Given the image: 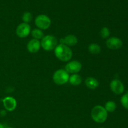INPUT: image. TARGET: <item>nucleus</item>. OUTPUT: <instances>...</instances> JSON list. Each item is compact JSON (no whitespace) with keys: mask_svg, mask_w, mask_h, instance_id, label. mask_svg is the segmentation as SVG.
I'll return each mask as SVG.
<instances>
[{"mask_svg":"<svg viewBox=\"0 0 128 128\" xmlns=\"http://www.w3.org/2000/svg\"><path fill=\"white\" fill-rule=\"evenodd\" d=\"M56 57L62 62H68L72 57V51L70 47L62 44H58L54 50Z\"/></svg>","mask_w":128,"mask_h":128,"instance_id":"obj_1","label":"nucleus"},{"mask_svg":"<svg viewBox=\"0 0 128 128\" xmlns=\"http://www.w3.org/2000/svg\"><path fill=\"white\" fill-rule=\"evenodd\" d=\"M108 117V112L102 106H96L91 111V118L94 122L102 124L106 122Z\"/></svg>","mask_w":128,"mask_h":128,"instance_id":"obj_2","label":"nucleus"},{"mask_svg":"<svg viewBox=\"0 0 128 128\" xmlns=\"http://www.w3.org/2000/svg\"><path fill=\"white\" fill-rule=\"evenodd\" d=\"M41 46L45 51H51L58 46V40L56 37L51 35L45 36L41 40Z\"/></svg>","mask_w":128,"mask_h":128,"instance_id":"obj_3","label":"nucleus"},{"mask_svg":"<svg viewBox=\"0 0 128 128\" xmlns=\"http://www.w3.org/2000/svg\"><path fill=\"white\" fill-rule=\"evenodd\" d=\"M52 79H53L54 82L56 84L61 86V85L65 84L68 82L70 75L66 70L61 69L56 71L54 73Z\"/></svg>","mask_w":128,"mask_h":128,"instance_id":"obj_4","label":"nucleus"},{"mask_svg":"<svg viewBox=\"0 0 128 128\" xmlns=\"http://www.w3.org/2000/svg\"><path fill=\"white\" fill-rule=\"evenodd\" d=\"M35 24L38 29L41 30H46L51 24V19L45 14H40L35 19Z\"/></svg>","mask_w":128,"mask_h":128,"instance_id":"obj_5","label":"nucleus"},{"mask_svg":"<svg viewBox=\"0 0 128 128\" xmlns=\"http://www.w3.org/2000/svg\"><path fill=\"white\" fill-rule=\"evenodd\" d=\"M16 32L19 38H24L28 36L31 32V26L29 24L22 22L18 26Z\"/></svg>","mask_w":128,"mask_h":128,"instance_id":"obj_6","label":"nucleus"},{"mask_svg":"<svg viewBox=\"0 0 128 128\" xmlns=\"http://www.w3.org/2000/svg\"><path fill=\"white\" fill-rule=\"evenodd\" d=\"M111 90L116 95H120L123 94L124 91V86L120 80L115 79L110 83Z\"/></svg>","mask_w":128,"mask_h":128,"instance_id":"obj_7","label":"nucleus"},{"mask_svg":"<svg viewBox=\"0 0 128 128\" xmlns=\"http://www.w3.org/2000/svg\"><path fill=\"white\" fill-rule=\"evenodd\" d=\"M106 46L111 50H118L121 48L123 45L122 41L117 37H112L106 41Z\"/></svg>","mask_w":128,"mask_h":128,"instance_id":"obj_8","label":"nucleus"},{"mask_svg":"<svg viewBox=\"0 0 128 128\" xmlns=\"http://www.w3.org/2000/svg\"><path fill=\"white\" fill-rule=\"evenodd\" d=\"M82 69V64L78 61H72L69 62L65 66V70L68 73L77 74L80 72Z\"/></svg>","mask_w":128,"mask_h":128,"instance_id":"obj_9","label":"nucleus"},{"mask_svg":"<svg viewBox=\"0 0 128 128\" xmlns=\"http://www.w3.org/2000/svg\"><path fill=\"white\" fill-rule=\"evenodd\" d=\"M2 103L5 110L10 112L14 111L17 107V102L16 100L14 98L10 96L4 98L2 100Z\"/></svg>","mask_w":128,"mask_h":128,"instance_id":"obj_10","label":"nucleus"},{"mask_svg":"<svg viewBox=\"0 0 128 128\" xmlns=\"http://www.w3.org/2000/svg\"><path fill=\"white\" fill-rule=\"evenodd\" d=\"M78 42V40L77 37L74 35L70 34L68 36H66L64 38L61 39L60 40V44H62L68 47H71V46H74Z\"/></svg>","mask_w":128,"mask_h":128,"instance_id":"obj_11","label":"nucleus"},{"mask_svg":"<svg viewBox=\"0 0 128 128\" xmlns=\"http://www.w3.org/2000/svg\"><path fill=\"white\" fill-rule=\"evenodd\" d=\"M41 42L39 40L32 39L28 43L27 50L31 53H36L41 48Z\"/></svg>","mask_w":128,"mask_h":128,"instance_id":"obj_12","label":"nucleus"},{"mask_svg":"<svg viewBox=\"0 0 128 128\" xmlns=\"http://www.w3.org/2000/svg\"><path fill=\"white\" fill-rule=\"evenodd\" d=\"M85 84L90 90H94L99 87L100 82L96 78L90 77L86 79L85 81Z\"/></svg>","mask_w":128,"mask_h":128,"instance_id":"obj_13","label":"nucleus"},{"mask_svg":"<svg viewBox=\"0 0 128 128\" xmlns=\"http://www.w3.org/2000/svg\"><path fill=\"white\" fill-rule=\"evenodd\" d=\"M69 82L71 85L74 86H79L82 82V78L78 74H74L72 76H70Z\"/></svg>","mask_w":128,"mask_h":128,"instance_id":"obj_14","label":"nucleus"},{"mask_svg":"<svg viewBox=\"0 0 128 128\" xmlns=\"http://www.w3.org/2000/svg\"><path fill=\"white\" fill-rule=\"evenodd\" d=\"M88 50L92 54H98L101 52V46L96 43H92L89 46Z\"/></svg>","mask_w":128,"mask_h":128,"instance_id":"obj_15","label":"nucleus"},{"mask_svg":"<svg viewBox=\"0 0 128 128\" xmlns=\"http://www.w3.org/2000/svg\"><path fill=\"white\" fill-rule=\"evenodd\" d=\"M116 108H117L116 104L112 101H108L104 106L105 110L108 112H113L114 111H116Z\"/></svg>","mask_w":128,"mask_h":128,"instance_id":"obj_16","label":"nucleus"},{"mask_svg":"<svg viewBox=\"0 0 128 128\" xmlns=\"http://www.w3.org/2000/svg\"><path fill=\"white\" fill-rule=\"evenodd\" d=\"M31 35L34 39L37 40H42L44 38V33L42 31V30H40V29H34L31 31Z\"/></svg>","mask_w":128,"mask_h":128,"instance_id":"obj_17","label":"nucleus"},{"mask_svg":"<svg viewBox=\"0 0 128 128\" xmlns=\"http://www.w3.org/2000/svg\"><path fill=\"white\" fill-rule=\"evenodd\" d=\"M22 20L24 23H30L32 20V15L31 12H26L23 14L22 16Z\"/></svg>","mask_w":128,"mask_h":128,"instance_id":"obj_18","label":"nucleus"},{"mask_svg":"<svg viewBox=\"0 0 128 128\" xmlns=\"http://www.w3.org/2000/svg\"><path fill=\"white\" fill-rule=\"evenodd\" d=\"M100 35L101 38L103 39H108L110 36V31L109 28L106 27H104L101 29L100 31Z\"/></svg>","mask_w":128,"mask_h":128,"instance_id":"obj_19","label":"nucleus"},{"mask_svg":"<svg viewBox=\"0 0 128 128\" xmlns=\"http://www.w3.org/2000/svg\"><path fill=\"white\" fill-rule=\"evenodd\" d=\"M121 103L126 110H128V92L122 95L121 98Z\"/></svg>","mask_w":128,"mask_h":128,"instance_id":"obj_20","label":"nucleus"},{"mask_svg":"<svg viewBox=\"0 0 128 128\" xmlns=\"http://www.w3.org/2000/svg\"><path fill=\"white\" fill-rule=\"evenodd\" d=\"M0 128H5L4 126L1 123H0Z\"/></svg>","mask_w":128,"mask_h":128,"instance_id":"obj_21","label":"nucleus"},{"mask_svg":"<svg viewBox=\"0 0 128 128\" xmlns=\"http://www.w3.org/2000/svg\"><path fill=\"white\" fill-rule=\"evenodd\" d=\"M12 128V127H8V128Z\"/></svg>","mask_w":128,"mask_h":128,"instance_id":"obj_22","label":"nucleus"},{"mask_svg":"<svg viewBox=\"0 0 128 128\" xmlns=\"http://www.w3.org/2000/svg\"></svg>","mask_w":128,"mask_h":128,"instance_id":"obj_23","label":"nucleus"}]
</instances>
